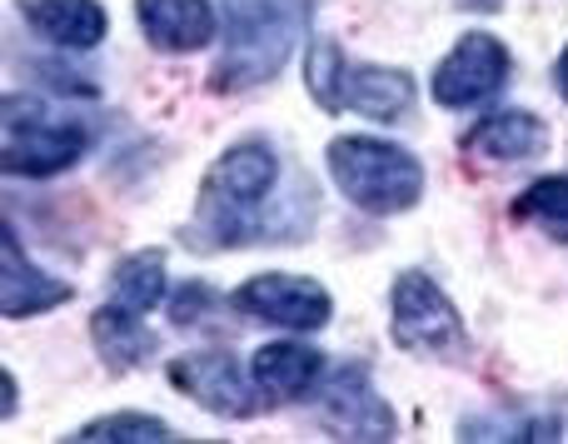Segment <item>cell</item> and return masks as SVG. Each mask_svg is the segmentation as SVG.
<instances>
[{"label":"cell","instance_id":"obj_23","mask_svg":"<svg viewBox=\"0 0 568 444\" xmlns=\"http://www.w3.org/2000/svg\"><path fill=\"white\" fill-rule=\"evenodd\" d=\"M16 415V380H10V370H6V420Z\"/></svg>","mask_w":568,"mask_h":444},{"label":"cell","instance_id":"obj_6","mask_svg":"<svg viewBox=\"0 0 568 444\" xmlns=\"http://www.w3.org/2000/svg\"><path fill=\"white\" fill-rule=\"evenodd\" d=\"M170 385H175L180 395H190L195 405H205L210 415H225V420H250L260 410V400H265L255 375H240L230 350L180 355L175 365H170Z\"/></svg>","mask_w":568,"mask_h":444},{"label":"cell","instance_id":"obj_15","mask_svg":"<svg viewBox=\"0 0 568 444\" xmlns=\"http://www.w3.org/2000/svg\"><path fill=\"white\" fill-rule=\"evenodd\" d=\"M414 100V80L394 65H359L344 75L339 110H359L369 120H399Z\"/></svg>","mask_w":568,"mask_h":444},{"label":"cell","instance_id":"obj_17","mask_svg":"<svg viewBox=\"0 0 568 444\" xmlns=\"http://www.w3.org/2000/svg\"><path fill=\"white\" fill-rule=\"evenodd\" d=\"M160 300H165V260H160V250H140V255L120 260L115 275H110V305L145 315Z\"/></svg>","mask_w":568,"mask_h":444},{"label":"cell","instance_id":"obj_9","mask_svg":"<svg viewBox=\"0 0 568 444\" xmlns=\"http://www.w3.org/2000/svg\"><path fill=\"white\" fill-rule=\"evenodd\" d=\"M320 425L334 430V435H349V440H389L394 435L389 405L374 395L369 375H364L359 365H344L339 375L324 385Z\"/></svg>","mask_w":568,"mask_h":444},{"label":"cell","instance_id":"obj_24","mask_svg":"<svg viewBox=\"0 0 568 444\" xmlns=\"http://www.w3.org/2000/svg\"><path fill=\"white\" fill-rule=\"evenodd\" d=\"M464 6H469V10H494L499 0H464Z\"/></svg>","mask_w":568,"mask_h":444},{"label":"cell","instance_id":"obj_8","mask_svg":"<svg viewBox=\"0 0 568 444\" xmlns=\"http://www.w3.org/2000/svg\"><path fill=\"white\" fill-rule=\"evenodd\" d=\"M504 80H509V50H504V40L469 30L444 56V65L434 70V100L444 110H464V105L489 100L494 90H504Z\"/></svg>","mask_w":568,"mask_h":444},{"label":"cell","instance_id":"obj_19","mask_svg":"<svg viewBox=\"0 0 568 444\" xmlns=\"http://www.w3.org/2000/svg\"><path fill=\"white\" fill-rule=\"evenodd\" d=\"M344 50L334 40H314L310 56H304V80H310V95L324 110H339V90H344Z\"/></svg>","mask_w":568,"mask_h":444},{"label":"cell","instance_id":"obj_12","mask_svg":"<svg viewBox=\"0 0 568 444\" xmlns=\"http://www.w3.org/2000/svg\"><path fill=\"white\" fill-rule=\"evenodd\" d=\"M26 26L60 50H95L105 40L110 20L100 0H16Z\"/></svg>","mask_w":568,"mask_h":444},{"label":"cell","instance_id":"obj_11","mask_svg":"<svg viewBox=\"0 0 568 444\" xmlns=\"http://www.w3.org/2000/svg\"><path fill=\"white\" fill-rule=\"evenodd\" d=\"M549 150V130L529 110H499L484 115L479 125L464 135V155L484 160V165H514V160H534Z\"/></svg>","mask_w":568,"mask_h":444},{"label":"cell","instance_id":"obj_3","mask_svg":"<svg viewBox=\"0 0 568 444\" xmlns=\"http://www.w3.org/2000/svg\"><path fill=\"white\" fill-rule=\"evenodd\" d=\"M220 30H225V56H220L210 85L215 90H250L260 80H275L280 65L294 50V16L284 0H220Z\"/></svg>","mask_w":568,"mask_h":444},{"label":"cell","instance_id":"obj_10","mask_svg":"<svg viewBox=\"0 0 568 444\" xmlns=\"http://www.w3.org/2000/svg\"><path fill=\"white\" fill-rule=\"evenodd\" d=\"M140 30L155 50L190 56L215 40V6L210 0H135Z\"/></svg>","mask_w":568,"mask_h":444},{"label":"cell","instance_id":"obj_20","mask_svg":"<svg viewBox=\"0 0 568 444\" xmlns=\"http://www.w3.org/2000/svg\"><path fill=\"white\" fill-rule=\"evenodd\" d=\"M75 440H175V430L160 425L155 415H110L85 425Z\"/></svg>","mask_w":568,"mask_h":444},{"label":"cell","instance_id":"obj_5","mask_svg":"<svg viewBox=\"0 0 568 444\" xmlns=\"http://www.w3.org/2000/svg\"><path fill=\"white\" fill-rule=\"evenodd\" d=\"M389 335L409 355H454L464 345V320L454 310V300L434 285L424 270H404L389 290Z\"/></svg>","mask_w":568,"mask_h":444},{"label":"cell","instance_id":"obj_18","mask_svg":"<svg viewBox=\"0 0 568 444\" xmlns=\"http://www.w3.org/2000/svg\"><path fill=\"white\" fill-rule=\"evenodd\" d=\"M514 220L539 225L544 235L568 245V175H544V180H534L529 190H519V195H514Z\"/></svg>","mask_w":568,"mask_h":444},{"label":"cell","instance_id":"obj_21","mask_svg":"<svg viewBox=\"0 0 568 444\" xmlns=\"http://www.w3.org/2000/svg\"><path fill=\"white\" fill-rule=\"evenodd\" d=\"M205 305H210V290L200 285V280H190V285H180L175 300H170V320H175V325H195Z\"/></svg>","mask_w":568,"mask_h":444},{"label":"cell","instance_id":"obj_1","mask_svg":"<svg viewBox=\"0 0 568 444\" xmlns=\"http://www.w3.org/2000/svg\"><path fill=\"white\" fill-rule=\"evenodd\" d=\"M280 180V160L265 140H240L210 165L205 190H200L195 225L205 230L210 245H240L260 235L255 210L270 200Z\"/></svg>","mask_w":568,"mask_h":444},{"label":"cell","instance_id":"obj_13","mask_svg":"<svg viewBox=\"0 0 568 444\" xmlns=\"http://www.w3.org/2000/svg\"><path fill=\"white\" fill-rule=\"evenodd\" d=\"M250 375H255L265 405H290V400H304L324 375V355L310 345H294V340H280V345L255 350L250 360Z\"/></svg>","mask_w":568,"mask_h":444},{"label":"cell","instance_id":"obj_22","mask_svg":"<svg viewBox=\"0 0 568 444\" xmlns=\"http://www.w3.org/2000/svg\"><path fill=\"white\" fill-rule=\"evenodd\" d=\"M554 75H559V90H564V100H568V46H564V56H559V70H554Z\"/></svg>","mask_w":568,"mask_h":444},{"label":"cell","instance_id":"obj_16","mask_svg":"<svg viewBox=\"0 0 568 444\" xmlns=\"http://www.w3.org/2000/svg\"><path fill=\"white\" fill-rule=\"evenodd\" d=\"M90 330H95V350H100V360H105V365L115 370V375H125L130 365H140V360L155 355V335H150V330L140 325L135 310L105 305V310H95Z\"/></svg>","mask_w":568,"mask_h":444},{"label":"cell","instance_id":"obj_2","mask_svg":"<svg viewBox=\"0 0 568 444\" xmlns=\"http://www.w3.org/2000/svg\"><path fill=\"white\" fill-rule=\"evenodd\" d=\"M324 160H329V175L339 185V195L354 200L359 210H369V215H404L424 195L419 155H409L394 140L339 135V140H329Z\"/></svg>","mask_w":568,"mask_h":444},{"label":"cell","instance_id":"obj_14","mask_svg":"<svg viewBox=\"0 0 568 444\" xmlns=\"http://www.w3.org/2000/svg\"><path fill=\"white\" fill-rule=\"evenodd\" d=\"M70 300V285L65 280H50L20 255L16 245V230L6 225V260H0V310L6 320H26V315H40V310H55Z\"/></svg>","mask_w":568,"mask_h":444},{"label":"cell","instance_id":"obj_7","mask_svg":"<svg viewBox=\"0 0 568 444\" xmlns=\"http://www.w3.org/2000/svg\"><path fill=\"white\" fill-rule=\"evenodd\" d=\"M235 305L245 315L265 320V325H280V330H324L334 315L329 295H324L320 280L310 275H284V270H270V275H255L235 290Z\"/></svg>","mask_w":568,"mask_h":444},{"label":"cell","instance_id":"obj_4","mask_svg":"<svg viewBox=\"0 0 568 444\" xmlns=\"http://www.w3.org/2000/svg\"><path fill=\"white\" fill-rule=\"evenodd\" d=\"M85 155V130L55 120L45 105L36 100H6V140H0V160L6 175H26V180H45L70 170Z\"/></svg>","mask_w":568,"mask_h":444}]
</instances>
